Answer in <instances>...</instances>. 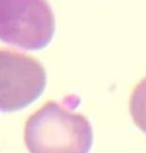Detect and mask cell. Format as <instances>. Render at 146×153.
Returning <instances> with one entry per match:
<instances>
[{"mask_svg":"<svg viewBox=\"0 0 146 153\" xmlns=\"http://www.w3.org/2000/svg\"><path fill=\"white\" fill-rule=\"evenodd\" d=\"M24 140L31 153H89L93 132L84 115L49 100L27 120Z\"/></svg>","mask_w":146,"mask_h":153,"instance_id":"6da1fadb","label":"cell"},{"mask_svg":"<svg viewBox=\"0 0 146 153\" xmlns=\"http://www.w3.org/2000/svg\"><path fill=\"white\" fill-rule=\"evenodd\" d=\"M55 30L54 14L43 0H1V40L27 50H39L50 43Z\"/></svg>","mask_w":146,"mask_h":153,"instance_id":"7a4b0ae2","label":"cell"},{"mask_svg":"<svg viewBox=\"0 0 146 153\" xmlns=\"http://www.w3.org/2000/svg\"><path fill=\"white\" fill-rule=\"evenodd\" d=\"M46 87V71L38 59L16 50H0V105L2 111L23 109Z\"/></svg>","mask_w":146,"mask_h":153,"instance_id":"3957f363","label":"cell"},{"mask_svg":"<svg viewBox=\"0 0 146 153\" xmlns=\"http://www.w3.org/2000/svg\"><path fill=\"white\" fill-rule=\"evenodd\" d=\"M129 111L135 125L146 133V76L133 89L129 102Z\"/></svg>","mask_w":146,"mask_h":153,"instance_id":"277c9868","label":"cell"}]
</instances>
